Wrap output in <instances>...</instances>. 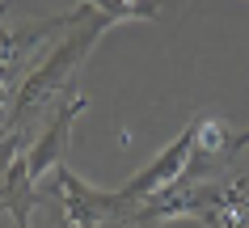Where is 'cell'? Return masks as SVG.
I'll list each match as a JSON object with an SVG mask.
<instances>
[{"instance_id":"obj_1","label":"cell","mask_w":249,"mask_h":228,"mask_svg":"<svg viewBox=\"0 0 249 228\" xmlns=\"http://www.w3.org/2000/svg\"><path fill=\"white\" fill-rule=\"evenodd\" d=\"M110 26H114V21H110L106 13H97V9L89 4V13L80 17L72 30H64V34L51 42L47 59H42V64L30 72L26 81H17V93H13V110H9V123H13V127H17V123H26V119H30V114H34V110H38L51 93H59V89H64L72 76H76V68L89 59L93 42L102 38Z\"/></svg>"},{"instance_id":"obj_2","label":"cell","mask_w":249,"mask_h":228,"mask_svg":"<svg viewBox=\"0 0 249 228\" xmlns=\"http://www.w3.org/2000/svg\"><path fill=\"white\" fill-rule=\"evenodd\" d=\"M51 190L64 203L68 228H127L135 215V207L123 199V190H97L68 165L51 169Z\"/></svg>"},{"instance_id":"obj_3","label":"cell","mask_w":249,"mask_h":228,"mask_svg":"<svg viewBox=\"0 0 249 228\" xmlns=\"http://www.w3.org/2000/svg\"><path fill=\"white\" fill-rule=\"evenodd\" d=\"M190 157H195V123H190V127H186L169 148H160V152H157V157H152V161H148L135 177H127V182L118 186V190H123V199L131 203V207H140V203L165 194V190H169L173 182L190 169Z\"/></svg>"},{"instance_id":"obj_4","label":"cell","mask_w":249,"mask_h":228,"mask_svg":"<svg viewBox=\"0 0 249 228\" xmlns=\"http://www.w3.org/2000/svg\"><path fill=\"white\" fill-rule=\"evenodd\" d=\"M89 110V97L76 93L68 106L55 110V119L47 123V131L34 140V148H26V161H30V177L34 182H42V177L51 174L55 165H64L68 157V140H72V127H76V119Z\"/></svg>"},{"instance_id":"obj_5","label":"cell","mask_w":249,"mask_h":228,"mask_svg":"<svg viewBox=\"0 0 249 228\" xmlns=\"http://www.w3.org/2000/svg\"><path fill=\"white\" fill-rule=\"evenodd\" d=\"M0 203H4V215H13L17 228H30V211H34V177H30L26 152L13 161L9 177L0 182Z\"/></svg>"},{"instance_id":"obj_6","label":"cell","mask_w":249,"mask_h":228,"mask_svg":"<svg viewBox=\"0 0 249 228\" xmlns=\"http://www.w3.org/2000/svg\"><path fill=\"white\" fill-rule=\"evenodd\" d=\"M85 4H93L97 13H106L110 21H135V17H144V21H157L160 17V4L165 0H85Z\"/></svg>"},{"instance_id":"obj_7","label":"cell","mask_w":249,"mask_h":228,"mask_svg":"<svg viewBox=\"0 0 249 228\" xmlns=\"http://www.w3.org/2000/svg\"><path fill=\"white\" fill-rule=\"evenodd\" d=\"M26 152V131H9L0 135V182L9 177V169H13V161Z\"/></svg>"},{"instance_id":"obj_8","label":"cell","mask_w":249,"mask_h":228,"mask_svg":"<svg viewBox=\"0 0 249 228\" xmlns=\"http://www.w3.org/2000/svg\"><path fill=\"white\" fill-rule=\"evenodd\" d=\"M0 215H4V203H0Z\"/></svg>"}]
</instances>
